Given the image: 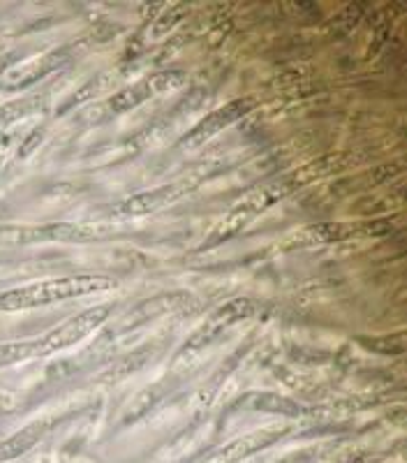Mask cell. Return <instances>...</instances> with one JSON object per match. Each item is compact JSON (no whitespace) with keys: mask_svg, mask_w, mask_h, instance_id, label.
<instances>
[{"mask_svg":"<svg viewBox=\"0 0 407 463\" xmlns=\"http://www.w3.org/2000/svg\"><path fill=\"white\" fill-rule=\"evenodd\" d=\"M114 285L116 283L106 276H72V279L44 280V283L3 292L0 311H23V308H35V306L56 304V301L72 299V297L88 295V292H102Z\"/></svg>","mask_w":407,"mask_h":463,"instance_id":"cell-1","label":"cell"},{"mask_svg":"<svg viewBox=\"0 0 407 463\" xmlns=\"http://www.w3.org/2000/svg\"><path fill=\"white\" fill-rule=\"evenodd\" d=\"M109 313H111V306H96V308H88V311L79 313V316H74L72 320L56 326L51 334H47V336L42 338L44 347H47V354L56 353V350H63V347L81 341L86 334H90L96 326H100L102 322L106 320Z\"/></svg>","mask_w":407,"mask_h":463,"instance_id":"cell-2","label":"cell"},{"mask_svg":"<svg viewBox=\"0 0 407 463\" xmlns=\"http://www.w3.org/2000/svg\"><path fill=\"white\" fill-rule=\"evenodd\" d=\"M183 81H185V77H183V72H179V70H170V72H155V74H151V77H146V80L139 81V84L130 86V89H125V90H121L118 95H114V98L109 100V107L116 111L133 109V107L142 105V102L148 100V98H153V95L164 93V90H170V89H176V86H180Z\"/></svg>","mask_w":407,"mask_h":463,"instance_id":"cell-3","label":"cell"},{"mask_svg":"<svg viewBox=\"0 0 407 463\" xmlns=\"http://www.w3.org/2000/svg\"><path fill=\"white\" fill-rule=\"evenodd\" d=\"M254 308H257V304L250 299H234L229 301L227 306H222L220 311H216L211 316V320L207 322V325L201 326L199 332L195 334V336L190 338V343L185 345V350L188 353H192V350H199V347L208 345V343L213 341V338L217 336V334L225 329V326L234 325V322L238 320H245V317H250L254 313Z\"/></svg>","mask_w":407,"mask_h":463,"instance_id":"cell-4","label":"cell"},{"mask_svg":"<svg viewBox=\"0 0 407 463\" xmlns=\"http://www.w3.org/2000/svg\"><path fill=\"white\" fill-rule=\"evenodd\" d=\"M248 109H250L248 100H236V102H229V105L220 107L217 111L208 114L204 121L197 123V126L192 128L190 135H188V137H183V142L180 144H188V146H199L201 142H207V139H211L213 135H217L222 128L232 126V123L236 121V118H241V116H244Z\"/></svg>","mask_w":407,"mask_h":463,"instance_id":"cell-5","label":"cell"},{"mask_svg":"<svg viewBox=\"0 0 407 463\" xmlns=\"http://www.w3.org/2000/svg\"><path fill=\"white\" fill-rule=\"evenodd\" d=\"M185 193V188L180 185H167V188L153 190V193H146V195H137L125 200L123 204H118L114 209V213H123V216H139V213H148V211H155L164 204H171L174 200H179Z\"/></svg>","mask_w":407,"mask_h":463,"instance_id":"cell-6","label":"cell"},{"mask_svg":"<svg viewBox=\"0 0 407 463\" xmlns=\"http://www.w3.org/2000/svg\"><path fill=\"white\" fill-rule=\"evenodd\" d=\"M47 429L49 421H35V424H28L26 429H22L14 436L0 440V463L12 461V458L22 457L28 449H32V445H37V440H42Z\"/></svg>","mask_w":407,"mask_h":463,"instance_id":"cell-7","label":"cell"},{"mask_svg":"<svg viewBox=\"0 0 407 463\" xmlns=\"http://www.w3.org/2000/svg\"><path fill=\"white\" fill-rule=\"evenodd\" d=\"M47 347H44L42 338L40 341H14V343H3L0 345V366H10L16 362H28V359L44 357Z\"/></svg>","mask_w":407,"mask_h":463,"instance_id":"cell-8","label":"cell"},{"mask_svg":"<svg viewBox=\"0 0 407 463\" xmlns=\"http://www.w3.org/2000/svg\"><path fill=\"white\" fill-rule=\"evenodd\" d=\"M278 436H281V433H253V436H245L241 438V440L232 442L227 449H222L220 458H225V461H236V458L245 457V454L254 452V449L266 448V445L273 442Z\"/></svg>","mask_w":407,"mask_h":463,"instance_id":"cell-9","label":"cell"},{"mask_svg":"<svg viewBox=\"0 0 407 463\" xmlns=\"http://www.w3.org/2000/svg\"><path fill=\"white\" fill-rule=\"evenodd\" d=\"M254 408L257 411H269V412H282V415H301L303 408L296 405L294 401L282 399V396L264 394V396H254Z\"/></svg>","mask_w":407,"mask_h":463,"instance_id":"cell-10","label":"cell"}]
</instances>
